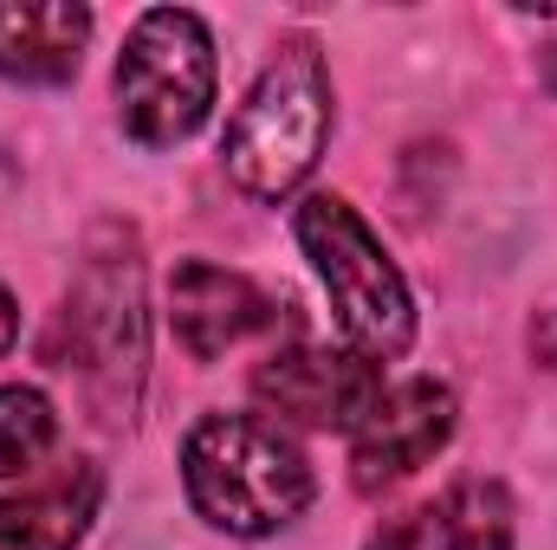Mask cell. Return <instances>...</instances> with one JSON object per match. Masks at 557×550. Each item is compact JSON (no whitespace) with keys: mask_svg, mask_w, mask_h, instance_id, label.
<instances>
[{"mask_svg":"<svg viewBox=\"0 0 557 550\" xmlns=\"http://www.w3.org/2000/svg\"><path fill=\"white\" fill-rule=\"evenodd\" d=\"M182 479L195 512L234 538L285 532L311 505V466L298 440L260 414H208L182 447Z\"/></svg>","mask_w":557,"mask_h":550,"instance_id":"obj_1","label":"cell"},{"mask_svg":"<svg viewBox=\"0 0 557 550\" xmlns=\"http://www.w3.org/2000/svg\"><path fill=\"white\" fill-rule=\"evenodd\" d=\"M324 137H331V72H324L318 39L292 33L273 52V65L260 72V85L247 91V104L234 111L221 155L247 195L278 201L318 168Z\"/></svg>","mask_w":557,"mask_h":550,"instance_id":"obj_2","label":"cell"},{"mask_svg":"<svg viewBox=\"0 0 557 550\" xmlns=\"http://www.w3.org/2000/svg\"><path fill=\"white\" fill-rule=\"evenodd\" d=\"M298 247H305V260L324 278L337 330H344V343L357 357L389 363V357L409 350L416 298H409V285L396 273V260L383 253V240L363 227V214L344 195H311L298 208Z\"/></svg>","mask_w":557,"mask_h":550,"instance_id":"obj_3","label":"cell"},{"mask_svg":"<svg viewBox=\"0 0 557 550\" xmlns=\"http://www.w3.org/2000/svg\"><path fill=\"white\" fill-rule=\"evenodd\" d=\"M214 104V39L188 7H149L117 52V117L149 149L201 130Z\"/></svg>","mask_w":557,"mask_h":550,"instance_id":"obj_4","label":"cell"},{"mask_svg":"<svg viewBox=\"0 0 557 550\" xmlns=\"http://www.w3.org/2000/svg\"><path fill=\"white\" fill-rule=\"evenodd\" d=\"M253 396L273 414L298 427H357L370 402L383 396V376L370 357L357 350H331V343H285L253 370Z\"/></svg>","mask_w":557,"mask_h":550,"instance_id":"obj_5","label":"cell"},{"mask_svg":"<svg viewBox=\"0 0 557 550\" xmlns=\"http://www.w3.org/2000/svg\"><path fill=\"white\" fill-rule=\"evenodd\" d=\"M454 434V389L434 383V376H409V383H389L370 414L350 427V466H357V486L363 492H383L396 479H409L421 460H434Z\"/></svg>","mask_w":557,"mask_h":550,"instance_id":"obj_6","label":"cell"},{"mask_svg":"<svg viewBox=\"0 0 557 550\" xmlns=\"http://www.w3.org/2000/svg\"><path fill=\"white\" fill-rule=\"evenodd\" d=\"M72 330L85 343V376L98 383L104 409H131L143 376V278L131 260H98L78 298H72Z\"/></svg>","mask_w":557,"mask_h":550,"instance_id":"obj_7","label":"cell"},{"mask_svg":"<svg viewBox=\"0 0 557 550\" xmlns=\"http://www.w3.org/2000/svg\"><path fill=\"white\" fill-rule=\"evenodd\" d=\"M169 324H175L188 357L214 363L234 343H247L253 330H267L273 304H267V291L253 278L227 273V266H208V260H188L169 278Z\"/></svg>","mask_w":557,"mask_h":550,"instance_id":"obj_8","label":"cell"},{"mask_svg":"<svg viewBox=\"0 0 557 550\" xmlns=\"http://www.w3.org/2000/svg\"><path fill=\"white\" fill-rule=\"evenodd\" d=\"M370 550H512V499L499 479H460L428 505L389 518Z\"/></svg>","mask_w":557,"mask_h":550,"instance_id":"obj_9","label":"cell"},{"mask_svg":"<svg viewBox=\"0 0 557 550\" xmlns=\"http://www.w3.org/2000/svg\"><path fill=\"white\" fill-rule=\"evenodd\" d=\"M91 39V13L72 0H0V72L20 85H65Z\"/></svg>","mask_w":557,"mask_h":550,"instance_id":"obj_10","label":"cell"},{"mask_svg":"<svg viewBox=\"0 0 557 550\" xmlns=\"http://www.w3.org/2000/svg\"><path fill=\"white\" fill-rule=\"evenodd\" d=\"M98 473L78 466L59 486H39L26 499H0V550H72L98 512Z\"/></svg>","mask_w":557,"mask_h":550,"instance_id":"obj_11","label":"cell"},{"mask_svg":"<svg viewBox=\"0 0 557 550\" xmlns=\"http://www.w3.org/2000/svg\"><path fill=\"white\" fill-rule=\"evenodd\" d=\"M46 447H52V402L26 383L0 389V473L46 460Z\"/></svg>","mask_w":557,"mask_h":550,"instance_id":"obj_12","label":"cell"},{"mask_svg":"<svg viewBox=\"0 0 557 550\" xmlns=\"http://www.w3.org/2000/svg\"><path fill=\"white\" fill-rule=\"evenodd\" d=\"M13 330H20V311H13V298H7V285H0V357L13 350Z\"/></svg>","mask_w":557,"mask_h":550,"instance_id":"obj_13","label":"cell"}]
</instances>
